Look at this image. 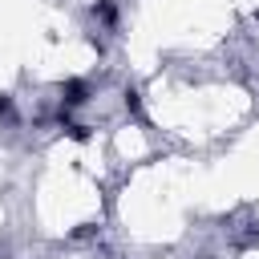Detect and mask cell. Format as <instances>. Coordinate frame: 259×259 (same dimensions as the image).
Segmentation results:
<instances>
[{"label": "cell", "mask_w": 259, "mask_h": 259, "mask_svg": "<svg viewBox=\"0 0 259 259\" xmlns=\"http://www.w3.org/2000/svg\"><path fill=\"white\" fill-rule=\"evenodd\" d=\"M85 101V85L81 81H69V89H65V105H81Z\"/></svg>", "instance_id": "obj_1"}, {"label": "cell", "mask_w": 259, "mask_h": 259, "mask_svg": "<svg viewBox=\"0 0 259 259\" xmlns=\"http://www.w3.org/2000/svg\"><path fill=\"white\" fill-rule=\"evenodd\" d=\"M8 109H12V101H8V97H0V113H8Z\"/></svg>", "instance_id": "obj_2"}]
</instances>
